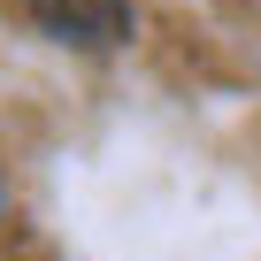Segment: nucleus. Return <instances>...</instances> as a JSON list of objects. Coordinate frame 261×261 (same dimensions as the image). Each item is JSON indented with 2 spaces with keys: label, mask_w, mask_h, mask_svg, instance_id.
<instances>
[{
  "label": "nucleus",
  "mask_w": 261,
  "mask_h": 261,
  "mask_svg": "<svg viewBox=\"0 0 261 261\" xmlns=\"http://www.w3.org/2000/svg\"><path fill=\"white\" fill-rule=\"evenodd\" d=\"M0 200H8V192H0Z\"/></svg>",
  "instance_id": "obj_2"
},
{
  "label": "nucleus",
  "mask_w": 261,
  "mask_h": 261,
  "mask_svg": "<svg viewBox=\"0 0 261 261\" xmlns=\"http://www.w3.org/2000/svg\"><path fill=\"white\" fill-rule=\"evenodd\" d=\"M31 23L62 46H123L130 39V0H31Z\"/></svg>",
  "instance_id": "obj_1"
}]
</instances>
